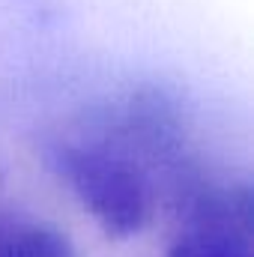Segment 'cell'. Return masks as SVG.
<instances>
[{"mask_svg": "<svg viewBox=\"0 0 254 257\" xmlns=\"http://www.w3.org/2000/svg\"><path fill=\"white\" fill-rule=\"evenodd\" d=\"M0 257H78V248L51 224L0 218Z\"/></svg>", "mask_w": 254, "mask_h": 257, "instance_id": "7a4b0ae2", "label": "cell"}, {"mask_svg": "<svg viewBox=\"0 0 254 257\" xmlns=\"http://www.w3.org/2000/svg\"><path fill=\"white\" fill-rule=\"evenodd\" d=\"M251 242L254 236L248 233L186 227L165 257H251Z\"/></svg>", "mask_w": 254, "mask_h": 257, "instance_id": "3957f363", "label": "cell"}, {"mask_svg": "<svg viewBox=\"0 0 254 257\" xmlns=\"http://www.w3.org/2000/svg\"><path fill=\"white\" fill-rule=\"evenodd\" d=\"M51 165L78 203L114 239L135 236L153 215V186L144 165L120 144L60 141Z\"/></svg>", "mask_w": 254, "mask_h": 257, "instance_id": "6da1fadb", "label": "cell"}]
</instances>
